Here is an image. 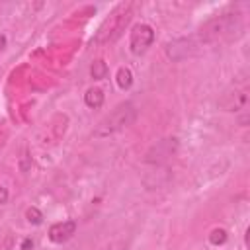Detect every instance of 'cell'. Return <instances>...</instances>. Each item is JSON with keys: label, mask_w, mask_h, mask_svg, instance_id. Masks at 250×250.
Returning <instances> with one entry per match:
<instances>
[{"label": "cell", "mask_w": 250, "mask_h": 250, "mask_svg": "<svg viewBox=\"0 0 250 250\" xmlns=\"http://www.w3.org/2000/svg\"><path fill=\"white\" fill-rule=\"evenodd\" d=\"M242 33V18L238 12H229L215 16L207 23L201 25L199 29V41L205 45H215V43H227L236 39Z\"/></svg>", "instance_id": "6da1fadb"}, {"label": "cell", "mask_w": 250, "mask_h": 250, "mask_svg": "<svg viewBox=\"0 0 250 250\" xmlns=\"http://www.w3.org/2000/svg\"><path fill=\"white\" fill-rule=\"evenodd\" d=\"M131 18H133V4L131 2H123V4L115 6L111 10V14L98 27L94 43L96 45H111V43H115L123 35V31L129 25Z\"/></svg>", "instance_id": "7a4b0ae2"}, {"label": "cell", "mask_w": 250, "mask_h": 250, "mask_svg": "<svg viewBox=\"0 0 250 250\" xmlns=\"http://www.w3.org/2000/svg\"><path fill=\"white\" fill-rule=\"evenodd\" d=\"M137 119V107L131 102L119 104L96 129V137H109L113 133H119L123 129H127L129 125H133Z\"/></svg>", "instance_id": "3957f363"}, {"label": "cell", "mask_w": 250, "mask_h": 250, "mask_svg": "<svg viewBox=\"0 0 250 250\" xmlns=\"http://www.w3.org/2000/svg\"><path fill=\"white\" fill-rule=\"evenodd\" d=\"M219 105L225 111H246L248 105V86L246 84H234L230 90H227L219 102Z\"/></svg>", "instance_id": "277c9868"}, {"label": "cell", "mask_w": 250, "mask_h": 250, "mask_svg": "<svg viewBox=\"0 0 250 250\" xmlns=\"http://www.w3.org/2000/svg\"><path fill=\"white\" fill-rule=\"evenodd\" d=\"M154 41V29L148 23H137L129 37V49L133 55H143Z\"/></svg>", "instance_id": "5b68a950"}, {"label": "cell", "mask_w": 250, "mask_h": 250, "mask_svg": "<svg viewBox=\"0 0 250 250\" xmlns=\"http://www.w3.org/2000/svg\"><path fill=\"white\" fill-rule=\"evenodd\" d=\"M197 47H199V43L193 37H180V39H174L166 45V55H168L170 61L180 62V61L195 55Z\"/></svg>", "instance_id": "8992f818"}, {"label": "cell", "mask_w": 250, "mask_h": 250, "mask_svg": "<svg viewBox=\"0 0 250 250\" xmlns=\"http://www.w3.org/2000/svg\"><path fill=\"white\" fill-rule=\"evenodd\" d=\"M176 148H178V141L176 139H162V141H158L156 145L150 146V150L146 152L145 160L148 164H162L170 156L176 154Z\"/></svg>", "instance_id": "52a82bcc"}, {"label": "cell", "mask_w": 250, "mask_h": 250, "mask_svg": "<svg viewBox=\"0 0 250 250\" xmlns=\"http://www.w3.org/2000/svg\"><path fill=\"white\" fill-rule=\"evenodd\" d=\"M76 232V221H61L51 225L49 229V240L55 244H62L66 240H70Z\"/></svg>", "instance_id": "ba28073f"}, {"label": "cell", "mask_w": 250, "mask_h": 250, "mask_svg": "<svg viewBox=\"0 0 250 250\" xmlns=\"http://www.w3.org/2000/svg\"><path fill=\"white\" fill-rule=\"evenodd\" d=\"M84 104H86L88 107H92V109L102 107V104H104V92H102L100 88H90V90H86V94H84Z\"/></svg>", "instance_id": "9c48e42d"}, {"label": "cell", "mask_w": 250, "mask_h": 250, "mask_svg": "<svg viewBox=\"0 0 250 250\" xmlns=\"http://www.w3.org/2000/svg\"><path fill=\"white\" fill-rule=\"evenodd\" d=\"M117 86L121 88V90H129L131 88V84H133V72L127 68V66H121L119 70H117Z\"/></svg>", "instance_id": "30bf717a"}, {"label": "cell", "mask_w": 250, "mask_h": 250, "mask_svg": "<svg viewBox=\"0 0 250 250\" xmlns=\"http://www.w3.org/2000/svg\"><path fill=\"white\" fill-rule=\"evenodd\" d=\"M107 72H109V68H107V64L102 59L96 61V62H92V66H90V74H92L94 80H104L107 76Z\"/></svg>", "instance_id": "8fae6325"}, {"label": "cell", "mask_w": 250, "mask_h": 250, "mask_svg": "<svg viewBox=\"0 0 250 250\" xmlns=\"http://www.w3.org/2000/svg\"><path fill=\"white\" fill-rule=\"evenodd\" d=\"M209 242L219 246V244H225L227 242V230L225 229H213L211 234H209Z\"/></svg>", "instance_id": "7c38bea8"}, {"label": "cell", "mask_w": 250, "mask_h": 250, "mask_svg": "<svg viewBox=\"0 0 250 250\" xmlns=\"http://www.w3.org/2000/svg\"><path fill=\"white\" fill-rule=\"evenodd\" d=\"M25 217H27V221H29L31 225H41V223H43V213H41L37 207H29V209L25 211Z\"/></svg>", "instance_id": "4fadbf2b"}, {"label": "cell", "mask_w": 250, "mask_h": 250, "mask_svg": "<svg viewBox=\"0 0 250 250\" xmlns=\"http://www.w3.org/2000/svg\"><path fill=\"white\" fill-rule=\"evenodd\" d=\"M8 201V189L4 186H0V205H4Z\"/></svg>", "instance_id": "5bb4252c"}, {"label": "cell", "mask_w": 250, "mask_h": 250, "mask_svg": "<svg viewBox=\"0 0 250 250\" xmlns=\"http://www.w3.org/2000/svg\"><path fill=\"white\" fill-rule=\"evenodd\" d=\"M33 248V242H31V238H25L23 242H21V250H31Z\"/></svg>", "instance_id": "9a60e30c"}, {"label": "cell", "mask_w": 250, "mask_h": 250, "mask_svg": "<svg viewBox=\"0 0 250 250\" xmlns=\"http://www.w3.org/2000/svg\"><path fill=\"white\" fill-rule=\"evenodd\" d=\"M6 47V35H0V51Z\"/></svg>", "instance_id": "2e32d148"}]
</instances>
